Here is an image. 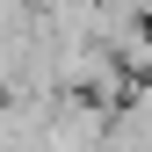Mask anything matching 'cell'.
<instances>
[{
  "instance_id": "6da1fadb",
  "label": "cell",
  "mask_w": 152,
  "mask_h": 152,
  "mask_svg": "<svg viewBox=\"0 0 152 152\" xmlns=\"http://www.w3.org/2000/svg\"><path fill=\"white\" fill-rule=\"evenodd\" d=\"M51 94H0V152H36Z\"/></svg>"
}]
</instances>
